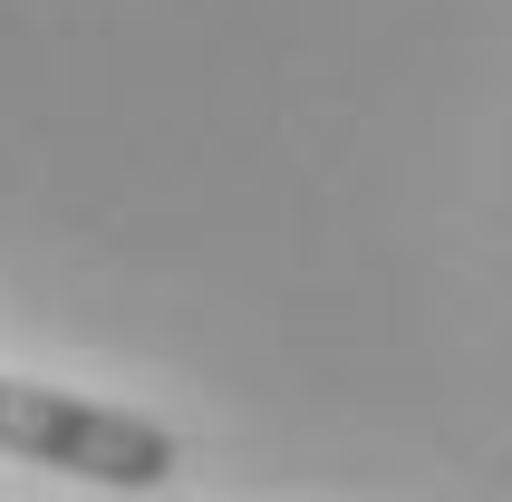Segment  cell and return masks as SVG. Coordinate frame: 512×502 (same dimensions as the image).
Here are the masks:
<instances>
[{"mask_svg": "<svg viewBox=\"0 0 512 502\" xmlns=\"http://www.w3.org/2000/svg\"><path fill=\"white\" fill-rule=\"evenodd\" d=\"M0 454L10 464H49V474L107 483V493H155L174 483V425L136 416V406H97V396L68 387H29V377H0Z\"/></svg>", "mask_w": 512, "mask_h": 502, "instance_id": "1", "label": "cell"}]
</instances>
